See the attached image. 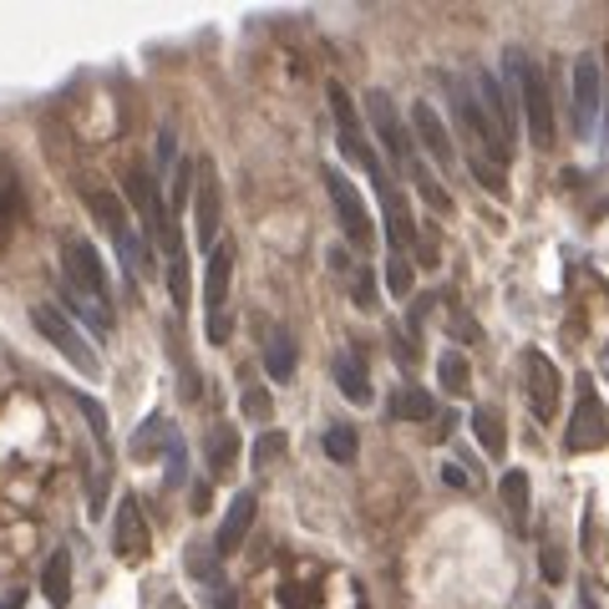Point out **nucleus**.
Segmentation results:
<instances>
[{
    "instance_id": "12",
    "label": "nucleus",
    "mask_w": 609,
    "mask_h": 609,
    "mask_svg": "<svg viewBox=\"0 0 609 609\" xmlns=\"http://www.w3.org/2000/svg\"><path fill=\"white\" fill-rule=\"evenodd\" d=\"M148 549H153V534H148L143 503L128 493V498L118 503V514H112V554L128 559V564H138V559H148Z\"/></svg>"
},
{
    "instance_id": "35",
    "label": "nucleus",
    "mask_w": 609,
    "mask_h": 609,
    "mask_svg": "<svg viewBox=\"0 0 609 609\" xmlns=\"http://www.w3.org/2000/svg\"><path fill=\"white\" fill-rule=\"evenodd\" d=\"M77 406H82V417L92 422V432H97V437L108 443V412H102V406H97L92 396H77Z\"/></svg>"
},
{
    "instance_id": "22",
    "label": "nucleus",
    "mask_w": 609,
    "mask_h": 609,
    "mask_svg": "<svg viewBox=\"0 0 609 609\" xmlns=\"http://www.w3.org/2000/svg\"><path fill=\"white\" fill-rule=\"evenodd\" d=\"M473 437H478V447H483L488 457H503V453H508V427H503V412H493V406L473 412Z\"/></svg>"
},
{
    "instance_id": "37",
    "label": "nucleus",
    "mask_w": 609,
    "mask_h": 609,
    "mask_svg": "<svg viewBox=\"0 0 609 609\" xmlns=\"http://www.w3.org/2000/svg\"><path fill=\"white\" fill-rule=\"evenodd\" d=\"M544 579H549V585H559V579H564V554L554 549V544L544 549Z\"/></svg>"
},
{
    "instance_id": "23",
    "label": "nucleus",
    "mask_w": 609,
    "mask_h": 609,
    "mask_svg": "<svg viewBox=\"0 0 609 609\" xmlns=\"http://www.w3.org/2000/svg\"><path fill=\"white\" fill-rule=\"evenodd\" d=\"M432 412H437V402H432L422 386H396L392 392V417L396 422H427Z\"/></svg>"
},
{
    "instance_id": "7",
    "label": "nucleus",
    "mask_w": 609,
    "mask_h": 609,
    "mask_svg": "<svg viewBox=\"0 0 609 609\" xmlns=\"http://www.w3.org/2000/svg\"><path fill=\"white\" fill-rule=\"evenodd\" d=\"M609 443V412L599 406L595 386H579V406L569 412V427H564V453H599Z\"/></svg>"
},
{
    "instance_id": "2",
    "label": "nucleus",
    "mask_w": 609,
    "mask_h": 609,
    "mask_svg": "<svg viewBox=\"0 0 609 609\" xmlns=\"http://www.w3.org/2000/svg\"><path fill=\"white\" fill-rule=\"evenodd\" d=\"M31 325L41 331V341H51V346L61 351V356L72 361L82 376H102V356L92 351V341H87L82 331H77L67 315L57 311V305H31Z\"/></svg>"
},
{
    "instance_id": "43",
    "label": "nucleus",
    "mask_w": 609,
    "mask_h": 609,
    "mask_svg": "<svg viewBox=\"0 0 609 609\" xmlns=\"http://www.w3.org/2000/svg\"><path fill=\"white\" fill-rule=\"evenodd\" d=\"M0 609H21V595H11V599H0Z\"/></svg>"
},
{
    "instance_id": "32",
    "label": "nucleus",
    "mask_w": 609,
    "mask_h": 609,
    "mask_svg": "<svg viewBox=\"0 0 609 609\" xmlns=\"http://www.w3.org/2000/svg\"><path fill=\"white\" fill-rule=\"evenodd\" d=\"M386 290H392L396 300H406L412 290H417V270H412V260H386Z\"/></svg>"
},
{
    "instance_id": "29",
    "label": "nucleus",
    "mask_w": 609,
    "mask_h": 609,
    "mask_svg": "<svg viewBox=\"0 0 609 609\" xmlns=\"http://www.w3.org/2000/svg\"><path fill=\"white\" fill-rule=\"evenodd\" d=\"M406 179L417 183V193L432 203V209H437V214H447V209H453V199H447V189H443V183H437V179H432V168L422 163V158H417V163H412V168H406Z\"/></svg>"
},
{
    "instance_id": "34",
    "label": "nucleus",
    "mask_w": 609,
    "mask_h": 609,
    "mask_svg": "<svg viewBox=\"0 0 609 609\" xmlns=\"http://www.w3.org/2000/svg\"><path fill=\"white\" fill-rule=\"evenodd\" d=\"M280 453H285V432H264L260 443H254V467H275L280 463Z\"/></svg>"
},
{
    "instance_id": "17",
    "label": "nucleus",
    "mask_w": 609,
    "mask_h": 609,
    "mask_svg": "<svg viewBox=\"0 0 609 609\" xmlns=\"http://www.w3.org/2000/svg\"><path fill=\"white\" fill-rule=\"evenodd\" d=\"M295 335L285 331V325H270L264 331V371H270V382H295Z\"/></svg>"
},
{
    "instance_id": "42",
    "label": "nucleus",
    "mask_w": 609,
    "mask_h": 609,
    "mask_svg": "<svg viewBox=\"0 0 609 609\" xmlns=\"http://www.w3.org/2000/svg\"><path fill=\"white\" fill-rule=\"evenodd\" d=\"M163 609H189V605H183L179 595H168V599H163Z\"/></svg>"
},
{
    "instance_id": "4",
    "label": "nucleus",
    "mask_w": 609,
    "mask_h": 609,
    "mask_svg": "<svg viewBox=\"0 0 609 609\" xmlns=\"http://www.w3.org/2000/svg\"><path fill=\"white\" fill-rule=\"evenodd\" d=\"M325 193H331L335 203V219H341V234H346L351 250H371V240H376V229H371V214H366V199L356 193V183L341 173V168H325Z\"/></svg>"
},
{
    "instance_id": "3",
    "label": "nucleus",
    "mask_w": 609,
    "mask_h": 609,
    "mask_svg": "<svg viewBox=\"0 0 609 609\" xmlns=\"http://www.w3.org/2000/svg\"><path fill=\"white\" fill-rule=\"evenodd\" d=\"M473 97H478L483 128H488V138L498 143V153H503V158H514V143H518V112H514V102H508V87H503V77L478 72V82H473Z\"/></svg>"
},
{
    "instance_id": "38",
    "label": "nucleus",
    "mask_w": 609,
    "mask_h": 609,
    "mask_svg": "<svg viewBox=\"0 0 609 609\" xmlns=\"http://www.w3.org/2000/svg\"><path fill=\"white\" fill-rule=\"evenodd\" d=\"M356 305H361V311H371V305H376V290H371V275H356Z\"/></svg>"
},
{
    "instance_id": "14",
    "label": "nucleus",
    "mask_w": 609,
    "mask_h": 609,
    "mask_svg": "<svg viewBox=\"0 0 609 609\" xmlns=\"http://www.w3.org/2000/svg\"><path fill=\"white\" fill-rule=\"evenodd\" d=\"M193 219H199V250L219 244V179L214 163H193Z\"/></svg>"
},
{
    "instance_id": "21",
    "label": "nucleus",
    "mask_w": 609,
    "mask_h": 609,
    "mask_svg": "<svg viewBox=\"0 0 609 609\" xmlns=\"http://www.w3.org/2000/svg\"><path fill=\"white\" fill-rule=\"evenodd\" d=\"M234 463H240V432H234V427H214V432H209V473H214V478H229Z\"/></svg>"
},
{
    "instance_id": "13",
    "label": "nucleus",
    "mask_w": 609,
    "mask_h": 609,
    "mask_svg": "<svg viewBox=\"0 0 609 609\" xmlns=\"http://www.w3.org/2000/svg\"><path fill=\"white\" fill-rule=\"evenodd\" d=\"M412 128H417V143L427 148L432 163L443 168V173H453L457 168V138L443 122V112L432 108V102H412Z\"/></svg>"
},
{
    "instance_id": "5",
    "label": "nucleus",
    "mask_w": 609,
    "mask_h": 609,
    "mask_svg": "<svg viewBox=\"0 0 609 609\" xmlns=\"http://www.w3.org/2000/svg\"><path fill=\"white\" fill-rule=\"evenodd\" d=\"M371 183H376V199H382L386 244H392L396 260H412V250H417V219H412V203H406V193L392 183V173H386V168H376V173H371Z\"/></svg>"
},
{
    "instance_id": "6",
    "label": "nucleus",
    "mask_w": 609,
    "mask_h": 609,
    "mask_svg": "<svg viewBox=\"0 0 609 609\" xmlns=\"http://www.w3.org/2000/svg\"><path fill=\"white\" fill-rule=\"evenodd\" d=\"M366 122H371V132L382 138L386 158H392V163L402 168V173H406L412 163H417V148H412V138H406V122H402V112H396L392 92L371 87V92H366Z\"/></svg>"
},
{
    "instance_id": "36",
    "label": "nucleus",
    "mask_w": 609,
    "mask_h": 609,
    "mask_svg": "<svg viewBox=\"0 0 609 609\" xmlns=\"http://www.w3.org/2000/svg\"><path fill=\"white\" fill-rule=\"evenodd\" d=\"M173 153H179V143H173V128H163V138H158V168H153V179L173 168Z\"/></svg>"
},
{
    "instance_id": "33",
    "label": "nucleus",
    "mask_w": 609,
    "mask_h": 609,
    "mask_svg": "<svg viewBox=\"0 0 609 609\" xmlns=\"http://www.w3.org/2000/svg\"><path fill=\"white\" fill-rule=\"evenodd\" d=\"M240 406H244V417H250V422H270V412H275L270 392H264V386H254V382L240 392Z\"/></svg>"
},
{
    "instance_id": "15",
    "label": "nucleus",
    "mask_w": 609,
    "mask_h": 609,
    "mask_svg": "<svg viewBox=\"0 0 609 609\" xmlns=\"http://www.w3.org/2000/svg\"><path fill=\"white\" fill-rule=\"evenodd\" d=\"M229 280H234V250H229V244H214V250H209V264H203V311H209V321L224 315Z\"/></svg>"
},
{
    "instance_id": "26",
    "label": "nucleus",
    "mask_w": 609,
    "mask_h": 609,
    "mask_svg": "<svg viewBox=\"0 0 609 609\" xmlns=\"http://www.w3.org/2000/svg\"><path fill=\"white\" fill-rule=\"evenodd\" d=\"M503 503H508V514H514V524H528V473L524 467H508V473H503Z\"/></svg>"
},
{
    "instance_id": "19",
    "label": "nucleus",
    "mask_w": 609,
    "mask_h": 609,
    "mask_svg": "<svg viewBox=\"0 0 609 609\" xmlns=\"http://www.w3.org/2000/svg\"><path fill=\"white\" fill-rule=\"evenodd\" d=\"M61 300H67V311H72L97 341H108L112 335V325H118L112 321V305H102V300H92V295H77L72 285H61Z\"/></svg>"
},
{
    "instance_id": "27",
    "label": "nucleus",
    "mask_w": 609,
    "mask_h": 609,
    "mask_svg": "<svg viewBox=\"0 0 609 609\" xmlns=\"http://www.w3.org/2000/svg\"><path fill=\"white\" fill-rule=\"evenodd\" d=\"M356 453H361V443H356V427L351 422H335V427H325V457L331 463H356Z\"/></svg>"
},
{
    "instance_id": "44",
    "label": "nucleus",
    "mask_w": 609,
    "mask_h": 609,
    "mask_svg": "<svg viewBox=\"0 0 609 609\" xmlns=\"http://www.w3.org/2000/svg\"><path fill=\"white\" fill-rule=\"evenodd\" d=\"M579 609H595V599H589V589H585V595H579Z\"/></svg>"
},
{
    "instance_id": "45",
    "label": "nucleus",
    "mask_w": 609,
    "mask_h": 609,
    "mask_svg": "<svg viewBox=\"0 0 609 609\" xmlns=\"http://www.w3.org/2000/svg\"><path fill=\"white\" fill-rule=\"evenodd\" d=\"M0 214H6V199H0Z\"/></svg>"
},
{
    "instance_id": "1",
    "label": "nucleus",
    "mask_w": 609,
    "mask_h": 609,
    "mask_svg": "<svg viewBox=\"0 0 609 609\" xmlns=\"http://www.w3.org/2000/svg\"><path fill=\"white\" fill-rule=\"evenodd\" d=\"M503 77H508L503 87L514 92L518 118H524L534 148L549 153L554 138H559V128H554V92H549V82H544V72H538V61H528L524 47H508V57H503Z\"/></svg>"
},
{
    "instance_id": "11",
    "label": "nucleus",
    "mask_w": 609,
    "mask_h": 609,
    "mask_svg": "<svg viewBox=\"0 0 609 609\" xmlns=\"http://www.w3.org/2000/svg\"><path fill=\"white\" fill-rule=\"evenodd\" d=\"M61 270H67V285L77 290V295H92L108 305L112 285H108V270H102V260H97V250L87 240H67L61 244Z\"/></svg>"
},
{
    "instance_id": "41",
    "label": "nucleus",
    "mask_w": 609,
    "mask_h": 609,
    "mask_svg": "<svg viewBox=\"0 0 609 609\" xmlns=\"http://www.w3.org/2000/svg\"><path fill=\"white\" fill-rule=\"evenodd\" d=\"M599 376H605V382H609V346L599 351Z\"/></svg>"
},
{
    "instance_id": "9",
    "label": "nucleus",
    "mask_w": 609,
    "mask_h": 609,
    "mask_svg": "<svg viewBox=\"0 0 609 609\" xmlns=\"http://www.w3.org/2000/svg\"><path fill=\"white\" fill-rule=\"evenodd\" d=\"M559 366H554L544 351H524V396H528V412L534 422H554L559 417Z\"/></svg>"
},
{
    "instance_id": "20",
    "label": "nucleus",
    "mask_w": 609,
    "mask_h": 609,
    "mask_svg": "<svg viewBox=\"0 0 609 609\" xmlns=\"http://www.w3.org/2000/svg\"><path fill=\"white\" fill-rule=\"evenodd\" d=\"M335 386H341V396H346V402H371V376H366V366H361L356 356H351V351H341V356H335Z\"/></svg>"
},
{
    "instance_id": "18",
    "label": "nucleus",
    "mask_w": 609,
    "mask_h": 609,
    "mask_svg": "<svg viewBox=\"0 0 609 609\" xmlns=\"http://www.w3.org/2000/svg\"><path fill=\"white\" fill-rule=\"evenodd\" d=\"M41 595H47L51 609L72 605V554L67 549H57L47 564H41Z\"/></svg>"
},
{
    "instance_id": "28",
    "label": "nucleus",
    "mask_w": 609,
    "mask_h": 609,
    "mask_svg": "<svg viewBox=\"0 0 609 609\" xmlns=\"http://www.w3.org/2000/svg\"><path fill=\"white\" fill-rule=\"evenodd\" d=\"M168 432H173V427H168L163 417H148L143 427L132 432V447H128V453L138 457V463H148V457H158V443H168Z\"/></svg>"
},
{
    "instance_id": "30",
    "label": "nucleus",
    "mask_w": 609,
    "mask_h": 609,
    "mask_svg": "<svg viewBox=\"0 0 609 609\" xmlns=\"http://www.w3.org/2000/svg\"><path fill=\"white\" fill-rule=\"evenodd\" d=\"M183 564H189V574H193V579H199V585L219 589V554H214V549H203V544H189Z\"/></svg>"
},
{
    "instance_id": "31",
    "label": "nucleus",
    "mask_w": 609,
    "mask_h": 609,
    "mask_svg": "<svg viewBox=\"0 0 609 609\" xmlns=\"http://www.w3.org/2000/svg\"><path fill=\"white\" fill-rule=\"evenodd\" d=\"M163 453H168V467H163V483L168 488H179L183 478H189V447H183V437L179 432H168V443H163Z\"/></svg>"
},
{
    "instance_id": "24",
    "label": "nucleus",
    "mask_w": 609,
    "mask_h": 609,
    "mask_svg": "<svg viewBox=\"0 0 609 609\" xmlns=\"http://www.w3.org/2000/svg\"><path fill=\"white\" fill-rule=\"evenodd\" d=\"M437 382H443L447 396H467V392H473V371H467L463 351H443V356H437Z\"/></svg>"
},
{
    "instance_id": "10",
    "label": "nucleus",
    "mask_w": 609,
    "mask_h": 609,
    "mask_svg": "<svg viewBox=\"0 0 609 609\" xmlns=\"http://www.w3.org/2000/svg\"><path fill=\"white\" fill-rule=\"evenodd\" d=\"M599 97H605V72H599L595 51H585V57H574V138H595Z\"/></svg>"
},
{
    "instance_id": "25",
    "label": "nucleus",
    "mask_w": 609,
    "mask_h": 609,
    "mask_svg": "<svg viewBox=\"0 0 609 609\" xmlns=\"http://www.w3.org/2000/svg\"><path fill=\"white\" fill-rule=\"evenodd\" d=\"M92 214H97V224L108 229L112 240H122V234H128V209H122V199H118V193L97 189V193H92Z\"/></svg>"
},
{
    "instance_id": "39",
    "label": "nucleus",
    "mask_w": 609,
    "mask_h": 609,
    "mask_svg": "<svg viewBox=\"0 0 609 609\" xmlns=\"http://www.w3.org/2000/svg\"><path fill=\"white\" fill-rule=\"evenodd\" d=\"M443 483H453V488H467V473H463V467L447 463V467H443Z\"/></svg>"
},
{
    "instance_id": "8",
    "label": "nucleus",
    "mask_w": 609,
    "mask_h": 609,
    "mask_svg": "<svg viewBox=\"0 0 609 609\" xmlns=\"http://www.w3.org/2000/svg\"><path fill=\"white\" fill-rule=\"evenodd\" d=\"M331 112H335V138H341V153H346L356 168L376 173V168H382V158H376V148H371L366 122H361L356 102L346 97V87H331Z\"/></svg>"
},
{
    "instance_id": "16",
    "label": "nucleus",
    "mask_w": 609,
    "mask_h": 609,
    "mask_svg": "<svg viewBox=\"0 0 609 609\" xmlns=\"http://www.w3.org/2000/svg\"><path fill=\"white\" fill-rule=\"evenodd\" d=\"M254 508H260V503H254V493H234L224 524H219V538H214V554H219V559L240 554V544L250 538V528H254Z\"/></svg>"
},
{
    "instance_id": "40",
    "label": "nucleus",
    "mask_w": 609,
    "mask_h": 609,
    "mask_svg": "<svg viewBox=\"0 0 609 609\" xmlns=\"http://www.w3.org/2000/svg\"><path fill=\"white\" fill-rule=\"evenodd\" d=\"M214 609H240V605H234V595H229V589H219V595H214Z\"/></svg>"
}]
</instances>
